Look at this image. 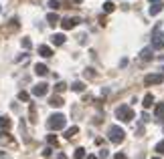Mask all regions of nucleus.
<instances>
[{
  "label": "nucleus",
  "instance_id": "f257e3e1",
  "mask_svg": "<svg viewBox=\"0 0 164 159\" xmlns=\"http://www.w3.org/2000/svg\"><path fill=\"white\" fill-rule=\"evenodd\" d=\"M65 123H67V119H65V115H61V113H55V115H51V117H49V121H47V127L51 129V131H59V129H63V127H65Z\"/></svg>",
  "mask_w": 164,
  "mask_h": 159
},
{
  "label": "nucleus",
  "instance_id": "f03ea898",
  "mask_svg": "<svg viewBox=\"0 0 164 159\" xmlns=\"http://www.w3.org/2000/svg\"><path fill=\"white\" fill-rule=\"evenodd\" d=\"M116 117L120 121H124V123H130L134 119V111H132V107H128V105H122V107L116 109Z\"/></svg>",
  "mask_w": 164,
  "mask_h": 159
},
{
  "label": "nucleus",
  "instance_id": "7ed1b4c3",
  "mask_svg": "<svg viewBox=\"0 0 164 159\" xmlns=\"http://www.w3.org/2000/svg\"><path fill=\"white\" fill-rule=\"evenodd\" d=\"M107 137H109V141L112 143H122L124 141V137H126V133H124V129L117 125H112L109 127V131H107Z\"/></svg>",
  "mask_w": 164,
  "mask_h": 159
},
{
  "label": "nucleus",
  "instance_id": "20e7f679",
  "mask_svg": "<svg viewBox=\"0 0 164 159\" xmlns=\"http://www.w3.org/2000/svg\"><path fill=\"white\" fill-rule=\"evenodd\" d=\"M164 81V77L160 73H156V75H146L144 77V85H160Z\"/></svg>",
  "mask_w": 164,
  "mask_h": 159
},
{
  "label": "nucleus",
  "instance_id": "39448f33",
  "mask_svg": "<svg viewBox=\"0 0 164 159\" xmlns=\"http://www.w3.org/2000/svg\"><path fill=\"white\" fill-rule=\"evenodd\" d=\"M47 91H49V85H45V83H39V85L33 87V95L35 97H45Z\"/></svg>",
  "mask_w": 164,
  "mask_h": 159
},
{
  "label": "nucleus",
  "instance_id": "423d86ee",
  "mask_svg": "<svg viewBox=\"0 0 164 159\" xmlns=\"http://www.w3.org/2000/svg\"><path fill=\"white\" fill-rule=\"evenodd\" d=\"M79 22V18H63L61 20V26H63V30H71V28H75Z\"/></svg>",
  "mask_w": 164,
  "mask_h": 159
},
{
  "label": "nucleus",
  "instance_id": "0eeeda50",
  "mask_svg": "<svg viewBox=\"0 0 164 159\" xmlns=\"http://www.w3.org/2000/svg\"><path fill=\"white\" fill-rule=\"evenodd\" d=\"M152 48H156V50H162V48H164L162 34H154V38H152Z\"/></svg>",
  "mask_w": 164,
  "mask_h": 159
},
{
  "label": "nucleus",
  "instance_id": "6e6552de",
  "mask_svg": "<svg viewBox=\"0 0 164 159\" xmlns=\"http://www.w3.org/2000/svg\"><path fill=\"white\" fill-rule=\"evenodd\" d=\"M39 55H41V57H45V58H49V57H53V50H51V46L41 45V46H39Z\"/></svg>",
  "mask_w": 164,
  "mask_h": 159
},
{
  "label": "nucleus",
  "instance_id": "1a4fd4ad",
  "mask_svg": "<svg viewBox=\"0 0 164 159\" xmlns=\"http://www.w3.org/2000/svg\"><path fill=\"white\" fill-rule=\"evenodd\" d=\"M49 105H51V107H63V99H61L59 95H53V97L49 99Z\"/></svg>",
  "mask_w": 164,
  "mask_h": 159
},
{
  "label": "nucleus",
  "instance_id": "9d476101",
  "mask_svg": "<svg viewBox=\"0 0 164 159\" xmlns=\"http://www.w3.org/2000/svg\"><path fill=\"white\" fill-rule=\"evenodd\" d=\"M51 42L57 45V46H61L63 42H65V34H53V36H51Z\"/></svg>",
  "mask_w": 164,
  "mask_h": 159
},
{
  "label": "nucleus",
  "instance_id": "9b49d317",
  "mask_svg": "<svg viewBox=\"0 0 164 159\" xmlns=\"http://www.w3.org/2000/svg\"><path fill=\"white\" fill-rule=\"evenodd\" d=\"M35 73L39 75V77H45L49 73V68H47V65H35Z\"/></svg>",
  "mask_w": 164,
  "mask_h": 159
},
{
  "label": "nucleus",
  "instance_id": "f8f14e48",
  "mask_svg": "<svg viewBox=\"0 0 164 159\" xmlns=\"http://www.w3.org/2000/svg\"><path fill=\"white\" fill-rule=\"evenodd\" d=\"M154 115H156V119H164V103H158V105H156Z\"/></svg>",
  "mask_w": 164,
  "mask_h": 159
},
{
  "label": "nucleus",
  "instance_id": "ddd939ff",
  "mask_svg": "<svg viewBox=\"0 0 164 159\" xmlns=\"http://www.w3.org/2000/svg\"><path fill=\"white\" fill-rule=\"evenodd\" d=\"M142 105H144V109H150V107L154 105V97L150 95V93H148V95L144 97V101H142Z\"/></svg>",
  "mask_w": 164,
  "mask_h": 159
},
{
  "label": "nucleus",
  "instance_id": "4468645a",
  "mask_svg": "<svg viewBox=\"0 0 164 159\" xmlns=\"http://www.w3.org/2000/svg\"><path fill=\"white\" fill-rule=\"evenodd\" d=\"M160 10H162V2H154L152 6H150V16H156Z\"/></svg>",
  "mask_w": 164,
  "mask_h": 159
},
{
  "label": "nucleus",
  "instance_id": "2eb2a0df",
  "mask_svg": "<svg viewBox=\"0 0 164 159\" xmlns=\"http://www.w3.org/2000/svg\"><path fill=\"white\" fill-rule=\"evenodd\" d=\"M77 133H79V127H69V129L65 131V139H73Z\"/></svg>",
  "mask_w": 164,
  "mask_h": 159
},
{
  "label": "nucleus",
  "instance_id": "dca6fc26",
  "mask_svg": "<svg viewBox=\"0 0 164 159\" xmlns=\"http://www.w3.org/2000/svg\"><path fill=\"white\" fill-rule=\"evenodd\" d=\"M47 22L51 24V26H55V24H59L61 20H59V16L55 14V12H51V14H47Z\"/></svg>",
  "mask_w": 164,
  "mask_h": 159
},
{
  "label": "nucleus",
  "instance_id": "f3484780",
  "mask_svg": "<svg viewBox=\"0 0 164 159\" xmlns=\"http://www.w3.org/2000/svg\"><path fill=\"white\" fill-rule=\"evenodd\" d=\"M71 89H73L75 93H83V91H85V85H83L81 81H75V83L71 85Z\"/></svg>",
  "mask_w": 164,
  "mask_h": 159
},
{
  "label": "nucleus",
  "instance_id": "a211bd4d",
  "mask_svg": "<svg viewBox=\"0 0 164 159\" xmlns=\"http://www.w3.org/2000/svg\"><path fill=\"white\" fill-rule=\"evenodd\" d=\"M12 127V121L8 117H0V129H10Z\"/></svg>",
  "mask_w": 164,
  "mask_h": 159
},
{
  "label": "nucleus",
  "instance_id": "6ab92c4d",
  "mask_svg": "<svg viewBox=\"0 0 164 159\" xmlns=\"http://www.w3.org/2000/svg\"><path fill=\"white\" fill-rule=\"evenodd\" d=\"M114 10H116V4H114L112 0H107L106 4H104V12H106V14H109V12H114Z\"/></svg>",
  "mask_w": 164,
  "mask_h": 159
},
{
  "label": "nucleus",
  "instance_id": "aec40b11",
  "mask_svg": "<svg viewBox=\"0 0 164 159\" xmlns=\"http://www.w3.org/2000/svg\"><path fill=\"white\" fill-rule=\"evenodd\" d=\"M140 57H142V60H150L152 58V48H144L140 53Z\"/></svg>",
  "mask_w": 164,
  "mask_h": 159
},
{
  "label": "nucleus",
  "instance_id": "412c9836",
  "mask_svg": "<svg viewBox=\"0 0 164 159\" xmlns=\"http://www.w3.org/2000/svg\"><path fill=\"white\" fill-rule=\"evenodd\" d=\"M0 143H14V141H12V137L8 135V133H4V131H2V133H0Z\"/></svg>",
  "mask_w": 164,
  "mask_h": 159
},
{
  "label": "nucleus",
  "instance_id": "4be33fe9",
  "mask_svg": "<svg viewBox=\"0 0 164 159\" xmlns=\"http://www.w3.org/2000/svg\"><path fill=\"white\" fill-rule=\"evenodd\" d=\"M73 157H75V159H85V157H87V155H85V149H83V147H77Z\"/></svg>",
  "mask_w": 164,
  "mask_h": 159
},
{
  "label": "nucleus",
  "instance_id": "5701e85b",
  "mask_svg": "<svg viewBox=\"0 0 164 159\" xmlns=\"http://www.w3.org/2000/svg\"><path fill=\"white\" fill-rule=\"evenodd\" d=\"M49 8L57 10V8H61V2H59V0H49Z\"/></svg>",
  "mask_w": 164,
  "mask_h": 159
},
{
  "label": "nucleus",
  "instance_id": "b1692460",
  "mask_svg": "<svg viewBox=\"0 0 164 159\" xmlns=\"http://www.w3.org/2000/svg\"><path fill=\"white\" fill-rule=\"evenodd\" d=\"M65 89H67V85H65V83H57V85H55V91H57V93H63Z\"/></svg>",
  "mask_w": 164,
  "mask_h": 159
},
{
  "label": "nucleus",
  "instance_id": "393cba45",
  "mask_svg": "<svg viewBox=\"0 0 164 159\" xmlns=\"http://www.w3.org/2000/svg\"><path fill=\"white\" fill-rule=\"evenodd\" d=\"M47 141H49V145H55L57 147V137L55 135H47Z\"/></svg>",
  "mask_w": 164,
  "mask_h": 159
},
{
  "label": "nucleus",
  "instance_id": "a878e982",
  "mask_svg": "<svg viewBox=\"0 0 164 159\" xmlns=\"http://www.w3.org/2000/svg\"><path fill=\"white\" fill-rule=\"evenodd\" d=\"M31 121H33V123L36 121V109H35V105H31Z\"/></svg>",
  "mask_w": 164,
  "mask_h": 159
},
{
  "label": "nucleus",
  "instance_id": "bb28decb",
  "mask_svg": "<svg viewBox=\"0 0 164 159\" xmlns=\"http://www.w3.org/2000/svg\"><path fill=\"white\" fill-rule=\"evenodd\" d=\"M156 151H158L160 155H164V139L160 141V143H158V145H156Z\"/></svg>",
  "mask_w": 164,
  "mask_h": 159
},
{
  "label": "nucleus",
  "instance_id": "cd10ccee",
  "mask_svg": "<svg viewBox=\"0 0 164 159\" xmlns=\"http://www.w3.org/2000/svg\"><path fill=\"white\" fill-rule=\"evenodd\" d=\"M18 101H28V93L20 91V93H18Z\"/></svg>",
  "mask_w": 164,
  "mask_h": 159
},
{
  "label": "nucleus",
  "instance_id": "c85d7f7f",
  "mask_svg": "<svg viewBox=\"0 0 164 159\" xmlns=\"http://www.w3.org/2000/svg\"><path fill=\"white\" fill-rule=\"evenodd\" d=\"M33 42H31V38H23V48H31Z\"/></svg>",
  "mask_w": 164,
  "mask_h": 159
},
{
  "label": "nucleus",
  "instance_id": "c756f323",
  "mask_svg": "<svg viewBox=\"0 0 164 159\" xmlns=\"http://www.w3.org/2000/svg\"><path fill=\"white\" fill-rule=\"evenodd\" d=\"M85 77H89V79H91V77H95L93 68H85Z\"/></svg>",
  "mask_w": 164,
  "mask_h": 159
},
{
  "label": "nucleus",
  "instance_id": "7c9ffc66",
  "mask_svg": "<svg viewBox=\"0 0 164 159\" xmlns=\"http://www.w3.org/2000/svg\"><path fill=\"white\" fill-rule=\"evenodd\" d=\"M107 155H109V153H107V149H99V157H101V159H106Z\"/></svg>",
  "mask_w": 164,
  "mask_h": 159
},
{
  "label": "nucleus",
  "instance_id": "2f4dec72",
  "mask_svg": "<svg viewBox=\"0 0 164 159\" xmlns=\"http://www.w3.org/2000/svg\"><path fill=\"white\" fill-rule=\"evenodd\" d=\"M114 159H128V157H126V153H116Z\"/></svg>",
  "mask_w": 164,
  "mask_h": 159
},
{
  "label": "nucleus",
  "instance_id": "473e14b6",
  "mask_svg": "<svg viewBox=\"0 0 164 159\" xmlns=\"http://www.w3.org/2000/svg\"><path fill=\"white\" fill-rule=\"evenodd\" d=\"M57 159H67V157H65V153H59V155H57Z\"/></svg>",
  "mask_w": 164,
  "mask_h": 159
},
{
  "label": "nucleus",
  "instance_id": "72a5a7b5",
  "mask_svg": "<svg viewBox=\"0 0 164 159\" xmlns=\"http://www.w3.org/2000/svg\"><path fill=\"white\" fill-rule=\"evenodd\" d=\"M85 159H97V157H95V155H87Z\"/></svg>",
  "mask_w": 164,
  "mask_h": 159
},
{
  "label": "nucleus",
  "instance_id": "f704fd0d",
  "mask_svg": "<svg viewBox=\"0 0 164 159\" xmlns=\"http://www.w3.org/2000/svg\"><path fill=\"white\" fill-rule=\"evenodd\" d=\"M150 2H160V0H150Z\"/></svg>",
  "mask_w": 164,
  "mask_h": 159
},
{
  "label": "nucleus",
  "instance_id": "c9c22d12",
  "mask_svg": "<svg viewBox=\"0 0 164 159\" xmlns=\"http://www.w3.org/2000/svg\"><path fill=\"white\" fill-rule=\"evenodd\" d=\"M152 159H160V157H152Z\"/></svg>",
  "mask_w": 164,
  "mask_h": 159
},
{
  "label": "nucleus",
  "instance_id": "e433bc0d",
  "mask_svg": "<svg viewBox=\"0 0 164 159\" xmlns=\"http://www.w3.org/2000/svg\"><path fill=\"white\" fill-rule=\"evenodd\" d=\"M75 2H81V0H75Z\"/></svg>",
  "mask_w": 164,
  "mask_h": 159
}]
</instances>
